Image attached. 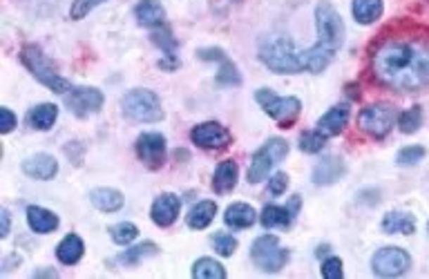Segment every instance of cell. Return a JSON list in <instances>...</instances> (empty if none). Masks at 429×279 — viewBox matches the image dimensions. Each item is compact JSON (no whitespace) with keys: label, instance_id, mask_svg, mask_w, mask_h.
<instances>
[{"label":"cell","instance_id":"1","mask_svg":"<svg viewBox=\"0 0 429 279\" xmlns=\"http://www.w3.org/2000/svg\"><path fill=\"white\" fill-rule=\"evenodd\" d=\"M376 79L394 90H418L429 85V41L389 38L371 56Z\"/></svg>","mask_w":429,"mask_h":279},{"label":"cell","instance_id":"2","mask_svg":"<svg viewBox=\"0 0 429 279\" xmlns=\"http://www.w3.org/2000/svg\"><path fill=\"white\" fill-rule=\"evenodd\" d=\"M260 58L264 65L277 74H297L307 70L302 52H297L293 41L286 36L264 38L260 45Z\"/></svg>","mask_w":429,"mask_h":279},{"label":"cell","instance_id":"3","mask_svg":"<svg viewBox=\"0 0 429 279\" xmlns=\"http://www.w3.org/2000/svg\"><path fill=\"white\" fill-rule=\"evenodd\" d=\"M20 60L25 63V67H27L36 79H39L45 87H49L52 92L56 94H65L70 92L72 87L70 83L63 79V76L56 74L54 65H52V60H49L45 54H43V49L41 47H36V45H27L20 52Z\"/></svg>","mask_w":429,"mask_h":279},{"label":"cell","instance_id":"4","mask_svg":"<svg viewBox=\"0 0 429 279\" xmlns=\"http://www.w3.org/2000/svg\"><path fill=\"white\" fill-rule=\"evenodd\" d=\"M315 25H318V43L315 45L335 54L345 41V22L331 3H326V0L318 3V7H315Z\"/></svg>","mask_w":429,"mask_h":279},{"label":"cell","instance_id":"5","mask_svg":"<svg viewBox=\"0 0 429 279\" xmlns=\"http://www.w3.org/2000/svg\"><path fill=\"white\" fill-rule=\"evenodd\" d=\"M123 112L125 117L136 123H157L163 119V108L159 103V96L143 87L130 90L123 96Z\"/></svg>","mask_w":429,"mask_h":279},{"label":"cell","instance_id":"6","mask_svg":"<svg viewBox=\"0 0 429 279\" xmlns=\"http://www.w3.org/2000/svg\"><path fill=\"white\" fill-rule=\"evenodd\" d=\"M288 155V143L284 138L275 136L271 141L264 143L255 155L253 161H250V170H248V181L250 183H260L271 174V170L277 166L280 161H284V157Z\"/></svg>","mask_w":429,"mask_h":279},{"label":"cell","instance_id":"7","mask_svg":"<svg viewBox=\"0 0 429 279\" xmlns=\"http://www.w3.org/2000/svg\"><path fill=\"white\" fill-rule=\"evenodd\" d=\"M250 257H253L257 268H262L264 273H277L288 261V250L280 246V239L277 237L262 235L255 239L253 248H250Z\"/></svg>","mask_w":429,"mask_h":279},{"label":"cell","instance_id":"8","mask_svg":"<svg viewBox=\"0 0 429 279\" xmlns=\"http://www.w3.org/2000/svg\"><path fill=\"white\" fill-rule=\"evenodd\" d=\"M255 98H257V103L262 105V110L267 112L271 119H275L277 123H282V125H291L300 117L302 103H300V98H295V96H277L271 90H257Z\"/></svg>","mask_w":429,"mask_h":279},{"label":"cell","instance_id":"9","mask_svg":"<svg viewBox=\"0 0 429 279\" xmlns=\"http://www.w3.org/2000/svg\"><path fill=\"white\" fill-rule=\"evenodd\" d=\"M394 123H396V110L389 103H376L364 108L358 117V128L376 138L387 136L389 130L394 128Z\"/></svg>","mask_w":429,"mask_h":279},{"label":"cell","instance_id":"10","mask_svg":"<svg viewBox=\"0 0 429 279\" xmlns=\"http://www.w3.org/2000/svg\"><path fill=\"white\" fill-rule=\"evenodd\" d=\"M411 266L409 252L402 248H380L371 259V268L378 277H398Z\"/></svg>","mask_w":429,"mask_h":279},{"label":"cell","instance_id":"11","mask_svg":"<svg viewBox=\"0 0 429 279\" xmlns=\"http://www.w3.org/2000/svg\"><path fill=\"white\" fill-rule=\"evenodd\" d=\"M136 155L150 170H159L166 161V138L157 132H146L136 141Z\"/></svg>","mask_w":429,"mask_h":279},{"label":"cell","instance_id":"12","mask_svg":"<svg viewBox=\"0 0 429 279\" xmlns=\"http://www.w3.org/2000/svg\"><path fill=\"white\" fill-rule=\"evenodd\" d=\"M65 105L79 119H85L87 114L101 110V105H103V94L96 87H74L65 96Z\"/></svg>","mask_w":429,"mask_h":279},{"label":"cell","instance_id":"13","mask_svg":"<svg viewBox=\"0 0 429 279\" xmlns=\"http://www.w3.org/2000/svg\"><path fill=\"white\" fill-rule=\"evenodd\" d=\"M193 141L199 148H206V150H222L231 143V132L222 128L219 123L208 121V123H201L193 130Z\"/></svg>","mask_w":429,"mask_h":279},{"label":"cell","instance_id":"14","mask_svg":"<svg viewBox=\"0 0 429 279\" xmlns=\"http://www.w3.org/2000/svg\"><path fill=\"white\" fill-rule=\"evenodd\" d=\"M179 210H181L179 197L172 195V193H163L155 199L153 210H150V217H153V221L157 226L166 228V226H172L174 219L179 217Z\"/></svg>","mask_w":429,"mask_h":279},{"label":"cell","instance_id":"15","mask_svg":"<svg viewBox=\"0 0 429 279\" xmlns=\"http://www.w3.org/2000/svg\"><path fill=\"white\" fill-rule=\"evenodd\" d=\"M23 172L27 176H32V179L47 181V179H52V176H56L58 163H56L54 157H49V155H34L30 159H25Z\"/></svg>","mask_w":429,"mask_h":279},{"label":"cell","instance_id":"16","mask_svg":"<svg viewBox=\"0 0 429 279\" xmlns=\"http://www.w3.org/2000/svg\"><path fill=\"white\" fill-rule=\"evenodd\" d=\"M342 174H345V163H342V159L326 157V159H322V161L318 163V166H315V170H313V181L318 183V186H331V183H335Z\"/></svg>","mask_w":429,"mask_h":279},{"label":"cell","instance_id":"17","mask_svg":"<svg viewBox=\"0 0 429 279\" xmlns=\"http://www.w3.org/2000/svg\"><path fill=\"white\" fill-rule=\"evenodd\" d=\"M349 121V105H335L318 121V130L326 136H335L347 128Z\"/></svg>","mask_w":429,"mask_h":279},{"label":"cell","instance_id":"18","mask_svg":"<svg viewBox=\"0 0 429 279\" xmlns=\"http://www.w3.org/2000/svg\"><path fill=\"white\" fill-rule=\"evenodd\" d=\"M134 16L146 27H161L163 20H166V11H163L159 0H141L134 9Z\"/></svg>","mask_w":429,"mask_h":279},{"label":"cell","instance_id":"19","mask_svg":"<svg viewBox=\"0 0 429 279\" xmlns=\"http://www.w3.org/2000/svg\"><path fill=\"white\" fill-rule=\"evenodd\" d=\"M27 223L34 233L39 235H47V233H54L58 228V217L54 212H49L45 208L39 206H30L27 208Z\"/></svg>","mask_w":429,"mask_h":279},{"label":"cell","instance_id":"20","mask_svg":"<svg viewBox=\"0 0 429 279\" xmlns=\"http://www.w3.org/2000/svg\"><path fill=\"white\" fill-rule=\"evenodd\" d=\"M383 231L387 235H396V233L411 235L416 231V219H414V214H409V212H400V210L387 212L385 219H383Z\"/></svg>","mask_w":429,"mask_h":279},{"label":"cell","instance_id":"21","mask_svg":"<svg viewBox=\"0 0 429 279\" xmlns=\"http://www.w3.org/2000/svg\"><path fill=\"white\" fill-rule=\"evenodd\" d=\"M255 219H257V214H255L253 206H248V204H233V206H229V210H226V214H224V221L231 228H237V231L250 228L255 223Z\"/></svg>","mask_w":429,"mask_h":279},{"label":"cell","instance_id":"22","mask_svg":"<svg viewBox=\"0 0 429 279\" xmlns=\"http://www.w3.org/2000/svg\"><path fill=\"white\" fill-rule=\"evenodd\" d=\"M235 183H237V163L235 161H222L217 170H214V176H212L214 193H219V195L231 193Z\"/></svg>","mask_w":429,"mask_h":279},{"label":"cell","instance_id":"23","mask_svg":"<svg viewBox=\"0 0 429 279\" xmlns=\"http://www.w3.org/2000/svg\"><path fill=\"white\" fill-rule=\"evenodd\" d=\"M214 214H217V204L214 201H199V204L188 212V226L193 228V231H204V228L210 226V221L214 219Z\"/></svg>","mask_w":429,"mask_h":279},{"label":"cell","instance_id":"24","mask_svg":"<svg viewBox=\"0 0 429 279\" xmlns=\"http://www.w3.org/2000/svg\"><path fill=\"white\" fill-rule=\"evenodd\" d=\"M92 204L101 212H117L123 208V195L115 188H96L92 193Z\"/></svg>","mask_w":429,"mask_h":279},{"label":"cell","instance_id":"25","mask_svg":"<svg viewBox=\"0 0 429 279\" xmlns=\"http://www.w3.org/2000/svg\"><path fill=\"white\" fill-rule=\"evenodd\" d=\"M83 242H81V237L79 235H68L63 242L58 244L56 248V257L60 264H65V266H72V264H77L81 257H83Z\"/></svg>","mask_w":429,"mask_h":279},{"label":"cell","instance_id":"26","mask_svg":"<svg viewBox=\"0 0 429 279\" xmlns=\"http://www.w3.org/2000/svg\"><path fill=\"white\" fill-rule=\"evenodd\" d=\"M383 16V0H353V18L360 25H371Z\"/></svg>","mask_w":429,"mask_h":279},{"label":"cell","instance_id":"27","mask_svg":"<svg viewBox=\"0 0 429 279\" xmlns=\"http://www.w3.org/2000/svg\"><path fill=\"white\" fill-rule=\"evenodd\" d=\"M56 117H58L56 105H52V103L36 105L30 112V125H32L34 130H49L56 123Z\"/></svg>","mask_w":429,"mask_h":279},{"label":"cell","instance_id":"28","mask_svg":"<svg viewBox=\"0 0 429 279\" xmlns=\"http://www.w3.org/2000/svg\"><path fill=\"white\" fill-rule=\"evenodd\" d=\"M293 210H286L280 206H267L262 212V226L267 228H288L293 223Z\"/></svg>","mask_w":429,"mask_h":279},{"label":"cell","instance_id":"29","mask_svg":"<svg viewBox=\"0 0 429 279\" xmlns=\"http://www.w3.org/2000/svg\"><path fill=\"white\" fill-rule=\"evenodd\" d=\"M193 277L195 279H224L226 271H224V266L219 261L204 257V259H199L193 266Z\"/></svg>","mask_w":429,"mask_h":279},{"label":"cell","instance_id":"30","mask_svg":"<svg viewBox=\"0 0 429 279\" xmlns=\"http://www.w3.org/2000/svg\"><path fill=\"white\" fill-rule=\"evenodd\" d=\"M159 252V248L153 244V242H146V244H136V246H132V248H128L123 252V255L119 257V261L121 264H125V266H134V264H139L141 261L143 257H150V255H157Z\"/></svg>","mask_w":429,"mask_h":279},{"label":"cell","instance_id":"31","mask_svg":"<svg viewBox=\"0 0 429 279\" xmlns=\"http://www.w3.org/2000/svg\"><path fill=\"white\" fill-rule=\"evenodd\" d=\"M423 125V110L416 105V108H409L407 112H402L398 117V128L405 132V134H411L416 132Z\"/></svg>","mask_w":429,"mask_h":279},{"label":"cell","instance_id":"32","mask_svg":"<svg viewBox=\"0 0 429 279\" xmlns=\"http://www.w3.org/2000/svg\"><path fill=\"white\" fill-rule=\"evenodd\" d=\"M326 143V134H322L320 130H313V132H305L300 136V150L302 152H309V155H315L320 152Z\"/></svg>","mask_w":429,"mask_h":279},{"label":"cell","instance_id":"33","mask_svg":"<svg viewBox=\"0 0 429 279\" xmlns=\"http://www.w3.org/2000/svg\"><path fill=\"white\" fill-rule=\"evenodd\" d=\"M112 239H115L117 244L125 246V244H132L139 231H136V226L134 223H128V221H123V223H117V226H112V231H110Z\"/></svg>","mask_w":429,"mask_h":279},{"label":"cell","instance_id":"34","mask_svg":"<svg viewBox=\"0 0 429 279\" xmlns=\"http://www.w3.org/2000/svg\"><path fill=\"white\" fill-rule=\"evenodd\" d=\"M217 83L224 85V87H226V85H239V83H242L237 67L233 65L229 58L222 60V70H219V74H217Z\"/></svg>","mask_w":429,"mask_h":279},{"label":"cell","instance_id":"35","mask_svg":"<svg viewBox=\"0 0 429 279\" xmlns=\"http://www.w3.org/2000/svg\"><path fill=\"white\" fill-rule=\"evenodd\" d=\"M423 157H425V148L423 145H407V148H402L398 152L396 161L400 163V166H414V163L423 161Z\"/></svg>","mask_w":429,"mask_h":279},{"label":"cell","instance_id":"36","mask_svg":"<svg viewBox=\"0 0 429 279\" xmlns=\"http://www.w3.org/2000/svg\"><path fill=\"white\" fill-rule=\"evenodd\" d=\"M212 246H214V250H217L222 257H231L233 252H235V248H237V242H235V237H231V235L217 233V235L212 237Z\"/></svg>","mask_w":429,"mask_h":279},{"label":"cell","instance_id":"37","mask_svg":"<svg viewBox=\"0 0 429 279\" xmlns=\"http://www.w3.org/2000/svg\"><path fill=\"white\" fill-rule=\"evenodd\" d=\"M103 3H105V0H74L70 16H72L74 20H81V18H85L87 14H90L94 7L103 5Z\"/></svg>","mask_w":429,"mask_h":279},{"label":"cell","instance_id":"38","mask_svg":"<svg viewBox=\"0 0 429 279\" xmlns=\"http://www.w3.org/2000/svg\"><path fill=\"white\" fill-rule=\"evenodd\" d=\"M322 275L326 279H340L342 277V259L338 257H329L322 264Z\"/></svg>","mask_w":429,"mask_h":279},{"label":"cell","instance_id":"39","mask_svg":"<svg viewBox=\"0 0 429 279\" xmlns=\"http://www.w3.org/2000/svg\"><path fill=\"white\" fill-rule=\"evenodd\" d=\"M153 41H155L159 47L166 49V52H170V54H172V49L177 47L174 38L170 36V32H168V30H157V32L153 34Z\"/></svg>","mask_w":429,"mask_h":279},{"label":"cell","instance_id":"40","mask_svg":"<svg viewBox=\"0 0 429 279\" xmlns=\"http://www.w3.org/2000/svg\"><path fill=\"white\" fill-rule=\"evenodd\" d=\"M14 128H16L14 112L7 110V108H3V110H0V130H3V134H9Z\"/></svg>","mask_w":429,"mask_h":279},{"label":"cell","instance_id":"41","mask_svg":"<svg viewBox=\"0 0 429 279\" xmlns=\"http://www.w3.org/2000/svg\"><path fill=\"white\" fill-rule=\"evenodd\" d=\"M286 186H288V176H286L284 172H277V174H273V176H271L269 190H271V193L277 197V195H282V193H284Z\"/></svg>","mask_w":429,"mask_h":279},{"label":"cell","instance_id":"42","mask_svg":"<svg viewBox=\"0 0 429 279\" xmlns=\"http://www.w3.org/2000/svg\"><path fill=\"white\" fill-rule=\"evenodd\" d=\"M197 56L204 58V60H224L226 58L222 49H204V52H199Z\"/></svg>","mask_w":429,"mask_h":279},{"label":"cell","instance_id":"43","mask_svg":"<svg viewBox=\"0 0 429 279\" xmlns=\"http://www.w3.org/2000/svg\"><path fill=\"white\" fill-rule=\"evenodd\" d=\"M9 235V212L3 210L0 212V237H7Z\"/></svg>","mask_w":429,"mask_h":279}]
</instances>
